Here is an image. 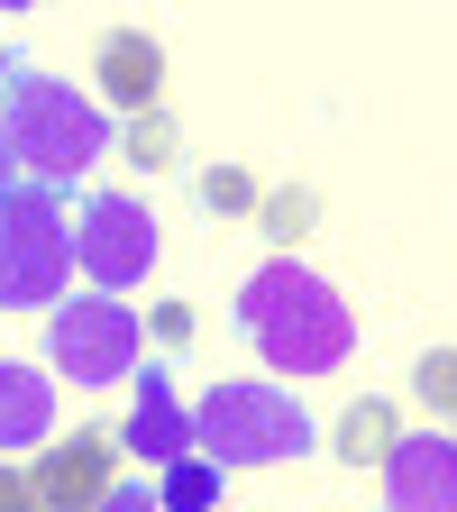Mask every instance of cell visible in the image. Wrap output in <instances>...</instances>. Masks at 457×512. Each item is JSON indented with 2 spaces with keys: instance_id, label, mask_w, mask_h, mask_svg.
<instances>
[{
  "instance_id": "obj_11",
  "label": "cell",
  "mask_w": 457,
  "mask_h": 512,
  "mask_svg": "<svg viewBox=\"0 0 457 512\" xmlns=\"http://www.w3.org/2000/svg\"><path fill=\"white\" fill-rule=\"evenodd\" d=\"M46 384L28 375V366H10L0 357V448H28V439H46Z\"/></svg>"
},
{
  "instance_id": "obj_18",
  "label": "cell",
  "mask_w": 457,
  "mask_h": 512,
  "mask_svg": "<svg viewBox=\"0 0 457 512\" xmlns=\"http://www.w3.org/2000/svg\"><path fill=\"white\" fill-rule=\"evenodd\" d=\"M192 330H202L192 302H156V311H147V339H156V348H192Z\"/></svg>"
},
{
  "instance_id": "obj_4",
  "label": "cell",
  "mask_w": 457,
  "mask_h": 512,
  "mask_svg": "<svg viewBox=\"0 0 457 512\" xmlns=\"http://www.w3.org/2000/svg\"><path fill=\"white\" fill-rule=\"evenodd\" d=\"M302 439H311V421L275 384H220V394L192 403V448L211 467H266V458H293Z\"/></svg>"
},
{
  "instance_id": "obj_10",
  "label": "cell",
  "mask_w": 457,
  "mask_h": 512,
  "mask_svg": "<svg viewBox=\"0 0 457 512\" xmlns=\"http://www.w3.org/2000/svg\"><path fill=\"white\" fill-rule=\"evenodd\" d=\"M128 448H138V458H156V467H174L183 448H192V421L174 412V394H165L156 366H147V384H138V412H128Z\"/></svg>"
},
{
  "instance_id": "obj_1",
  "label": "cell",
  "mask_w": 457,
  "mask_h": 512,
  "mask_svg": "<svg viewBox=\"0 0 457 512\" xmlns=\"http://www.w3.org/2000/svg\"><path fill=\"white\" fill-rule=\"evenodd\" d=\"M238 330L256 339V357L266 366H284V375H330L339 357H348V302L320 284V275H302L293 256H275L266 275H247V293H238Z\"/></svg>"
},
{
  "instance_id": "obj_21",
  "label": "cell",
  "mask_w": 457,
  "mask_h": 512,
  "mask_svg": "<svg viewBox=\"0 0 457 512\" xmlns=\"http://www.w3.org/2000/svg\"><path fill=\"white\" fill-rule=\"evenodd\" d=\"M19 183V156H10V138H0V192H10Z\"/></svg>"
},
{
  "instance_id": "obj_16",
  "label": "cell",
  "mask_w": 457,
  "mask_h": 512,
  "mask_svg": "<svg viewBox=\"0 0 457 512\" xmlns=\"http://www.w3.org/2000/svg\"><path fill=\"white\" fill-rule=\"evenodd\" d=\"M211 494H220V467H211V458H174V467H165V494H156V503H174V512H202Z\"/></svg>"
},
{
  "instance_id": "obj_3",
  "label": "cell",
  "mask_w": 457,
  "mask_h": 512,
  "mask_svg": "<svg viewBox=\"0 0 457 512\" xmlns=\"http://www.w3.org/2000/svg\"><path fill=\"white\" fill-rule=\"evenodd\" d=\"M74 275V220L55 211L46 183H10L0 192V311H37Z\"/></svg>"
},
{
  "instance_id": "obj_15",
  "label": "cell",
  "mask_w": 457,
  "mask_h": 512,
  "mask_svg": "<svg viewBox=\"0 0 457 512\" xmlns=\"http://www.w3.org/2000/svg\"><path fill=\"white\" fill-rule=\"evenodd\" d=\"M412 394H421V412L457 421V348H430V357L412 366Z\"/></svg>"
},
{
  "instance_id": "obj_5",
  "label": "cell",
  "mask_w": 457,
  "mask_h": 512,
  "mask_svg": "<svg viewBox=\"0 0 457 512\" xmlns=\"http://www.w3.org/2000/svg\"><path fill=\"white\" fill-rule=\"evenodd\" d=\"M46 357L74 375V384H119L138 366V311L110 302V293H74L46 330Z\"/></svg>"
},
{
  "instance_id": "obj_14",
  "label": "cell",
  "mask_w": 457,
  "mask_h": 512,
  "mask_svg": "<svg viewBox=\"0 0 457 512\" xmlns=\"http://www.w3.org/2000/svg\"><path fill=\"white\" fill-rule=\"evenodd\" d=\"M311 220H320V192H311V183H284V192H266V202H256V229H266L275 247L311 238Z\"/></svg>"
},
{
  "instance_id": "obj_12",
  "label": "cell",
  "mask_w": 457,
  "mask_h": 512,
  "mask_svg": "<svg viewBox=\"0 0 457 512\" xmlns=\"http://www.w3.org/2000/svg\"><path fill=\"white\" fill-rule=\"evenodd\" d=\"M339 458H357V467H384V458H394V403H348L339 412Z\"/></svg>"
},
{
  "instance_id": "obj_7",
  "label": "cell",
  "mask_w": 457,
  "mask_h": 512,
  "mask_svg": "<svg viewBox=\"0 0 457 512\" xmlns=\"http://www.w3.org/2000/svg\"><path fill=\"white\" fill-rule=\"evenodd\" d=\"M37 503L46 512H92L110 485H119V439L110 430H74V439H46L37 467H28Z\"/></svg>"
},
{
  "instance_id": "obj_8",
  "label": "cell",
  "mask_w": 457,
  "mask_h": 512,
  "mask_svg": "<svg viewBox=\"0 0 457 512\" xmlns=\"http://www.w3.org/2000/svg\"><path fill=\"white\" fill-rule=\"evenodd\" d=\"M384 512H457V439H394Z\"/></svg>"
},
{
  "instance_id": "obj_2",
  "label": "cell",
  "mask_w": 457,
  "mask_h": 512,
  "mask_svg": "<svg viewBox=\"0 0 457 512\" xmlns=\"http://www.w3.org/2000/svg\"><path fill=\"white\" fill-rule=\"evenodd\" d=\"M0 138H10L28 183H74L110 138H101V110L74 101L55 74H0Z\"/></svg>"
},
{
  "instance_id": "obj_9",
  "label": "cell",
  "mask_w": 457,
  "mask_h": 512,
  "mask_svg": "<svg viewBox=\"0 0 457 512\" xmlns=\"http://www.w3.org/2000/svg\"><path fill=\"white\" fill-rule=\"evenodd\" d=\"M92 74H101V101H119L128 119H138V110H165V46L147 28H110L101 55H92Z\"/></svg>"
},
{
  "instance_id": "obj_13",
  "label": "cell",
  "mask_w": 457,
  "mask_h": 512,
  "mask_svg": "<svg viewBox=\"0 0 457 512\" xmlns=\"http://www.w3.org/2000/svg\"><path fill=\"white\" fill-rule=\"evenodd\" d=\"M119 156L138 165V174H174L183 165V138H174L165 110H138V119H128V138H119Z\"/></svg>"
},
{
  "instance_id": "obj_20",
  "label": "cell",
  "mask_w": 457,
  "mask_h": 512,
  "mask_svg": "<svg viewBox=\"0 0 457 512\" xmlns=\"http://www.w3.org/2000/svg\"><path fill=\"white\" fill-rule=\"evenodd\" d=\"M92 512H165V503H156V494H147V485H110V494H101V503H92Z\"/></svg>"
},
{
  "instance_id": "obj_17",
  "label": "cell",
  "mask_w": 457,
  "mask_h": 512,
  "mask_svg": "<svg viewBox=\"0 0 457 512\" xmlns=\"http://www.w3.org/2000/svg\"><path fill=\"white\" fill-rule=\"evenodd\" d=\"M202 202H211V211H229V220H247L256 202H266V192H256L238 165H211V174H202Z\"/></svg>"
},
{
  "instance_id": "obj_19",
  "label": "cell",
  "mask_w": 457,
  "mask_h": 512,
  "mask_svg": "<svg viewBox=\"0 0 457 512\" xmlns=\"http://www.w3.org/2000/svg\"><path fill=\"white\" fill-rule=\"evenodd\" d=\"M0 512H46V503H37V485H28L10 458H0Z\"/></svg>"
},
{
  "instance_id": "obj_6",
  "label": "cell",
  "mask_w": 457,
  "mask_h": 512,
  "mask_svg": "<svg viewBox=\"0 0 457 512\" xmlns=\"http://www.w3.org/2000/svg\"><path fill=\"white\" fill-rule=\"evenodd\" d=\"M74 266L92 275V284H147V266H156V220L128 202V192H92L83 202V220H74Z\"/></svg>"
}]
</instances>
